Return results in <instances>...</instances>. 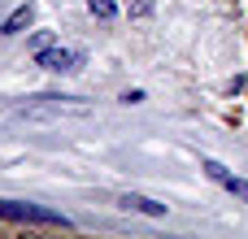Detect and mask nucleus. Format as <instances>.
<instances>
[{
  "label": "nucleus",
  "instance_id": "nucleus-7",
  "mask_svg": "<svg viewBox=\"0 0 248 239\" xmlns=\"http://www.w3.org/2000/svg\"><path fill=\"white\" fill-rule=\"evenodd\" d=\"M87 9H92V13L100 17V22H109V17L118 13V4H113V0H87Z\"/></svg>",
  "mask_w": 248,
  "mask_h": 239
},
{
  "label": "nucleus",
  "instance_id": "nucleus-5",
  "mask_svg": "<svg viewBox=\"0 0 248 239\" xmlns=\"http://www.w3.org/2000/svg\"><path fill=\"white\" fill-rule=\"evenodd\" d=\"M31 17H35V9H31V4H17V9L0 22V35H17L22 26H31Z\"/></svg>",
  "mask_w": 248,
  "mask_h": 239
},
{
  "label": "nucleus",
  "instance_id": "nucleus-3",
  "mask_svg": "<svg viewBox=\"0 0 248 239\" xmlns=\"http://www.w3.org/2000/svg\"><path fill=\"white\" fill-rule=\"evenodd\" d=\"M44 105H22L17 113L22 118H57V113H87V105L78 100H65V96H39Z\"/></svg>",
  "mask_w": 248,
  "mask_h": 239
},
{
  "label": "nucleus",
  "instance_id": "nucleus-4",
  "mask_svg": "<svg viewBox=\"0 0 248 239\" xmlns=\"http://www.w3.org/2000/svg\"><path fill=\"white\" fill-rule=\"evenodd\" d=\"M205 174H209V179H214L218 187H227L231 196H240V200H248V183H244V179H235V174H231L227 165H218V161H205Z\"/></svg>",
  "mask_w": 248,
  "mask_h": 239
},
{
  "label": "nucleus",
  "instance_id": "nucleus-2",
  "mask_svg": "<svg viewBox=\"0 0 248 239\" xmlns=\"http://www.w3.org/2000/svg\"><path fill=\"white\" fill-rule=\"evenodd\" d=\"M35 57H39V65L52 70V74H74V70L83 65V48H61V44H48V48L35 52Z\"/></svg>",
  "mask_w": 248,
  "mask_h": 239
},
{
  "label": "nucleus",
  "instance_id": "nucleus-1",
  "mask_svg": "<svg viewBox=\"0 0 248 239\" xmlns=\"http://www.w3.org/2000/svg\"><path fill=\"white\" fill-rule=\"evenodd\" d=\"M0 218L4 222H39V226H70V218L39 209V205H22V200H0Z\"/></svg>",
  "mask_w": 248,
  "mask_h": 239
},
{
  "label": "nucleus",
  "instance_id": "nucleus-6",
  "mask_svg": "<svg viewBox=\"0 0 248 239\" xmlns=\"http://www.w3.org/2000/svg\"><path fill=\"white\" fill-rule=\"evenodd\" d=\"M118 205H122V209H135V213H153V218L166 213V205H157V200H148V196H122Z\"/></svg>",
  "mask_w": 248,
  "mask_h": 239
}]
</instances>
